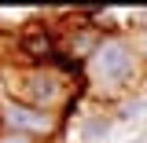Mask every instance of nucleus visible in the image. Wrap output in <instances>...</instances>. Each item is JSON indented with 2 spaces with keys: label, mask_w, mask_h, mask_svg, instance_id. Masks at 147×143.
Wrapping results in <instances>:
<instances>
[{
  "label": "nucleus",
  "mask_w": 147,
  "mask_h": 143,
  "mask_svg": "<svg viewBox=\"0 0 147 143\" xmlns=\"http://www.w3.org/2000/svg\"><path fill=\"white\" fill-rule=\"evenodd\" d=\"M4 81H7L4 88L11 99L59 114V117H70L81 99V92H74L70 77L55 73L52 66H4Z\"/></svg>",
  "instance_id": "f03ea898"
},
{
  "label": "nucleus",
  "mask_w": 147,
  "mask_h": 143,
  "mask_svg": "<svg viewBox=\"0 0 147 143\" xmlns=\"http://www.w3.org/2000/svg\"><path fill=\"white\" fill-rule=\"evenodd\" d=\"M0 128L26 132V136H33V140H40V143H52V140L63 136L66 117L48 114V110H37V107H30V103H18L11 95H4V99H0Z\"/></svg>",
  "instance_id": "7ed1b4c3"
},
{
  "label": "nucleus",
  "mask_w": 147,
  "mask_h": 143,
  "mask_svg": "<svg viewBox=\"0 0 147 143\" xmlns=\"http://www.w3.org/2000/svg\"><path fill=\"white\" fill-rule=\"evenodd\" d=\"M144 77V59L129 33H107L85 59V81L96 95H121Z\"/></svg>",
  "instance_id": "f257e3e1"
},
{
  "label": "nucleus",
  "mask_w": 147,
  "mask_h": 143,
  "mask_svg": "<svg viewBox=\"0 0 147 143\" xmlns=\"http://www.w3.org/2000/svg\"><path fill=\"white\" fill-rule=\"evenodd\" d=\"M132 40H136V52H140V59L147 66V26H132Z\"/></svg>",
  "instance_id": "39448f33"
},
{
  "label": "nucleus",
  "mask_w": 147,
  "mask_h": 143,
  "mask_svg": "<svg viewBox=\"0 0 147 143\" xmlns=\"http://www.w3.org/2000/svg\"><path fill=\"white\" fill-rule=\"evenodd\" d=\"M0 143H40V140L26 136V132H11V128H0Z\"/></svg>",
  "instance_id": "423d86ee"
},
{
  "label": "nucleus",
  "mask_w": 147,
  "mask_h": 143,
  "mask_svg": "<svg viewBox=\"0 0 147 143\" xmlns=\"http://www.w3.org/2000/svg\"><path fill=\"white\" fill-rule=\"evenodd\" d=\"M107 132H110V117H103V114H92L81 121V143H99L107 140Z\"/></svg>",
  "instance_id": "20e7f679"
}]
</instances>
